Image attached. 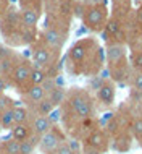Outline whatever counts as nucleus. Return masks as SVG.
Here are the masks:
<instances>
[{
    "label": "nucleus",
    "mask_w": 142,
    "mask_h": 154,
    "mask_svg": "<svg viewBox=\"0 0 142 154\" xmlns=\"http://www.w3.org/2000/svg\"><path fill=\"white\" fill-rule=\"evenodd\" d=\"M65 96H66V89L63 86H55L53 89H50L47 93V99L53 104V107H60L61 102L65 101Z\"/></svg>",
    "instance_id": "obj_21"
},
{
    "label": "nucleus",
    "mask_w": 142,
    "mask_h": 154,
    "mask_svg": "<svg viewBox=\"0 0 142 154\" xmlns=\"http://www.w3.org/2000/svg\"><path fill=\"white\" fill-rule=\"evenodd\" d=\"M97 127H100L97 117L82 119V120L74 122L71 127H68V128L65 130V133H66V136H68V138H76V140H79V141H84Z\"/></svg>",
    "instance_id": "obj_10"
},
{
    "label": "nucleus",
    "mask_w": 142,
    "mask_h": 154,
    "mask_svg": "<svg viewBox=\"0 0 142 154\" xmlns=\"http://www.w3.org/2000/svg\"><path fill=\"white\" fill-rule=\"evenodd\" d=\"M15 115H13V109H10V110H5V112H2L0 114V128L2 130H7V131H10L11 128L15 127Z\"/></svg>",
    "instance_id": "obj_24"
},
{
    "label": "nucleus",
    "mask_w": 142,
    "mask_h": 154,
    "mask_svg": "<svg viewBox=\"0 0 142 154\" xmlns=\"http://www.w3.org/2000/svg\"><path fill=\"white\" fill-rule=\"evenodd\" d=\"M66 141H68L71 151L74 154H82V141H79L76 138H66Z\"/></svg>",
    "instance_id": "obj_28"
},
{
    "label": "nucleus",
    "mask_w": 142,
    "mask_h": 154,
    "mask_svg": "<svg viewBox=\"0 0 142 154\" xmlns=\"http://www.w3.org/2000/svg\"><path fill=\"white\" fill-rule=\"evenodd\" d=\"M82 143H84V144H89L90 148H94V149H97L99 152L105 154L108 149H110L111 138H110V135L107 133V130H105L103 127H97L84 141H82Z\"/></svg>",
    "instance_id": "obj_11"
},
{
    "label": "nucleus",
    "mask_w": 142,
    "mask_h": 154,
    "mask_svg": "<svg viewBox=\"0 0 142 154\" xmlns=\"http://www.w3.org/2000/svg\"><path fill=\"white\" fill-rule=\"evenodd\" d=\"M68 31H70V28H66V26H60V24H53V23H45L42 31H39V37L47 45H50L52 49L61 52L66 39H68Z\"/></svg>",
    "instance_id": "obj_7"
},
{
    "label": "nucleus",
    "mask_w": 142,
    "mask_h": 154,
    "mask_svg": "<svg viewBox=\"0 0 142 154\" xmlns=\"http://www.w3.org/2000/svg\"><path fill=\"white\" fill-rule=\"evenodd\" d=\"M131 49H132V51H142V34L137 37V41L131 45Z\"/></svg>",
    "instance_id": "obj_35"
},
{
    "label": "nucleus",
    "mask_w": 142,
    "mask_h": 154,
    "mask_svg": "<svg viewBox=\"0 0 142 154\" xmlns=\"http://www.w3.org/2000/svg\"><path fill=\"white\" fill-rule=\"evenodd\" d=\"M29 125H31V128H32V135L39 136V138L53 127L52 120L49 117H45V115H32Z\"/></svg>",
    "instance_id": "obj_16"
},
{
    "label": "nucleus",
    "mask_w": 142,
    "mask_h": 154,
    "mask_svg": "<svg viewBox=\"0 0 142 154\" xmlns=\"http://www.w3.org/2000/svg\"><path fill=\"white\" fill-rule=\"evenodd\" d=\"M134 18H136V21L139 23V26L142 28V5H139V8L136 10V13H134Z\"/></svg>",
    "instance_id": "obj_33"
},
{
    "label": "nucleus",
    "mask_w": 142,
    "mask_h": 154,
    "mask_svg": "<svg viewBox=\"0 0 142 154\" xmlns=\"http://www.w3.org/2000/svg\"><path fill=\"white\" fill-rule=\"evenodd\" d=\"M66 138H68V136H66L63 127L53 125L47 133H44L39 138L37 149H39L40 154H52V152H55V149L60 146L63 141H66Z\"/></svg>",
    "instance_id": "obj_8"
},
{
    "label": "nucleus",
    "mask_w": 142,
    "mask_h": 154,
    "mask_svg": "<svg viewBox=\"0 0 142 154\" xmlns=\"http://www.w3.org/2000/svg\"><path fill=\"white\" fill-rule=\"evenodd\" d=\"M52 154H74L73 151H71V148H70V144H68V141H63V143L60 144L57 149H55V152H52Z\"/></svg>",
    "instance_id": "obj_29"
},
{
    "label": "nucleus",
    "mask_w": 142,
    "mask_h": 154,
    "mask_svg": "<svg viewBox=\"0 0 142 154\" xmlns=\"http://www.w3.org/2000/svg\"><path fill=\"white\" fill-rule=\"evenodd\" d=\"M128 45L126 44H108L105 45V65L107 68L116 63L128 60Z\"/></svg>",
    "instance_id": "obj_12"
},
{
    "label": "nucleus",
    "mask_w": 142,
    "mask_h": 154,
    "mask_svg": "<svg viewBox=\"0 0 142 154\" xmlns=\"http://www.w3.org/2000/svg\"><path fill=\"white\" fill-rule=\"evenodd\" d=\"M13 115H15V123L16 125H21V123H29L31 122V112L24 104H16L13 107Z\"/></svg>",
    "instance_id": "obj_20"
},
{
    "label": "nucleus",
    "mask_w": 142,
    "mask_h": 154,
    "mask_svg": "<svg viewBox=\"0 0 142 154\" xmlns=\"http://www.w3.org/2000/svg\"><path fill=\"white\" fill-rule=\"evenodd\" d=\"M110 18V11L107 5H94L84 7L81 15V21L84 28L90 32H102L105 29V24Z\"/></svg>",
    "instance_id": "obj_6"
},
{
    "label": "nucleus",
    "mask_w": 142,
    "mask_h": 154,
    "mask_svg": "<svg viewBox=\"0 0 142 154\" xmlns=\"http://www.w3.org/2000/svg\"><path fill=\"white\" fill-rule=\"evenodd\" d=\"M10 136L16 141H26L32 136V128L29 123H21V125H15L10 130Z\"/></svg>",
    "instance_id": "obj_17"
},
{
    "label": "nucleus",
    "mask_w": 142,
    "mask_h": 154,
    "mask_svg": "<svg viewBox=\"0 0 142 154\" xmlns=\"http://www.w3.org/2000/svg\"><path fill=\"white\" fill-rule=\"evenodd\" d=\"M132 135H131V130L129 131H124V133H120L111 138V143H110V149H115L118 152H126L131 149L132 146Z\"/></svg>",
    "instance_id": "obj_15"
},
{
    "label": "nucleus",
    "mask_w": 142,
    "mask_h": 154,
    "mask_svg": "<svg viewBox=\"0 0 142 154\" xmlns=\"http://www.w3.org/2000/svg\"><path fill=\"white\" fill-rule=\"evenodd\" d=\"M58 109H60L61 114L60 122L63 125V130H66L78 120L95 117L97 102H95V97L89 89L73 86V88L66 89L65 101L61 102V106Z\"/></svg>",
    "instance_id": "obj_2"
},
{
    "label": "nucleus",
    "mask_w": 142,
    "mask_h": 154,
    "mask_svg": "<svg viewBox=\"0 0 142 154\" xmlns=\"http://www.w3.org/2000/svg\"><path fill=\"white\" fill-rule=\"evenodd\" d=\"M8 86H10V85H8V81H7L5 78L2 76V75H0V94H3V93H5V89L8 88Z\"/></svg>",
    "instance_id": "obj_34"
},
{
    "label": "nucleus",
    "mask_w": 142,
    "mask_h": 154,
    "mask_svg": "<svg viewBox=\"0 0 142 154\" xmlns=\"http://www.w3.org/2000/svg\"><path fill=\"white\" fill-rule=\"evenodd\" d=\"M0 154H2V151H0Z\"/></svg>",
    "instance_id": "obj_37"
},
{
    "label": "nucleus",
    "mask_w": 142,
    "mask_h": 154,
    "mask_svg": "<svg viewBox=\"0 0 142 154\" xmlns=\"http://www.w3.org/2000/svg\"><path fill=\"white\" fill-rule=\"evenodd\" d=\"M19 10H21L23 26L28 29H37L44 8H19Z\"/></svg>",
    "instance_id": "obj_14"
},
{
    "label": "nucleus",
    "mask_w": 142,
    "mask_h": 154,
    "mask_svg": "<svg viewBox=\"0 0 142 154\" xmlns=\"http://www.w3.org/2000/svg\"><path fill=\"white\" fill-rule=\"evenodd\" d=\"M82 154H102V152H99L97 149L90 148L89 144H84V143H82Z\"/></svg>",
    "instance_id": "obj_32"
},
{
    "label": "nucleus",
    "mask_w": 142,
    "mask_h": 154,
    "mask_svg": "<svg viewBox=\"0 0 142 154\" xmlns=\"http://www.w3.org/2000/svg\"><path fill=\"white\" fill-rule=\"evenodd\" d=\"M129 130H131L132 138H134L136 141H139V146L142 148V112L132 115Z\"/></svg>",
    "instance_id": "obj_19"
},
{
    "label": "nucleus",
    "mask_w": 142,
    "mask_h": 154,
    "mask_svg": "<svg viewBox=\"0 0 142 154\" xmlns=\"http://www.w3.org/2000/svg\"><path fill=\"white\" fill-rule=\"evenodd\" d=\"M47 72L44 68H39V66L32 65V72H31V83L34 85H44L45 80H47Z\"/></svg>",
    "instance_id": "obj_25"
},
{
    "label": "nucleus",
    "mask_w": 142,
    "mask_h": 154,
    "mask_svg": "<svg viewBox=\"0 0 142 154\" xmlns=\"http://www.w3.org/2000/svg\"><path fill=\"white\" fill-rule=\"evenodd\" d=\"M65 66L66 72L74 76H99L105 66V51L97 37L78 39L66 52Z\"/></svg>",
    "instance_id": "obj_1"
},
{
    "label": "nucleus",
    "mask_w": 142,
    "mask_h": 154,
    "mask_svg": "<svg viewBox=\"0 0 142 154\" xmlns=\"http://www.w3.org/2000/svg\"><path fill=\"white\" fill-rule=\"evenodd\" d=\"M128 85L132 89V93L137 94L139 97H142V72H132Z\"/></svg>",
    "instance_id": "obj_23"
},
{
    "label": "nucleus",
    "mask_w": 142,
    "mask_h": 154,
    "mask_svg": "<svg viewBox=\"0 0 142 154\" xmlns=\"http://www.w3.org/2000/svg\"><path fill=\"white\" fill-rule=\"evenodd\" d=\"M0 151L2 154H21L19 152V141L13 140L11 136L3 138L0 141Z\"/></svg>",
    "instance_id": "obj_22"
},
{
    "label": "nucleus",
    "mask_w": 142,
    "mask_h": 154,
    "mask_svg": "<svg viewBox=\"0 0 142 154\" xmlns=\"http://www.w3.org/2000/svg\"><path fill=\"white\" fill-rule=\"evenodd\" d=\"M28 109L31 112V115H45V117H49V115L52 114V110H55V107H53V104L45 97L44 101L37 102L36 106H31V107H28Z\"/></svg>",
    "instance_id": "obj_18"
},
{
    "label": "nucleus",
    "mask_w": 142,
    "mask_h": 154,
    "mask_svg": "<svg viewBox=\"0 0 142 154\" xmlns=\"http://www.w3.org/2000/svg\"><path fill=\"white\" fill-rule=\"evenodd\" d=\"M129 65H131L132 72H142V51H131Z\"/></svg>",
    "instance_id": "obj_26"
},
{
    "label": "nucleus",
    "mask_w": 142,
    "mask_h": 154,
    "mask_svg": "<svg viewBox=\"0 0 142 154\" xmlns=\"http://www.w3.org/2000/svg\"><path fill=\"white\" fill-rule=\"evenodd\" d=\"M16 104H18V101H13V99H11L10 96H7L5 93L0 94V114H2V112H5V110L13 109Z\"/></svg>",
    "instance_id": "obj_27"
},
{
    "label": "nucleus",
    "mask_w": 142,
    "mask_h": 154,
    "mask_svg": "<svg viewBox=\"0 0 142 154\" xmlns=\"http://www.w3.org/2000/svg\"><path fill=\"white\" fill-rule=\"evenodd\" d=\"M29 52H31V62L32 65L44 68L47 72L49 78H57L58 70H60V51H55L50 45H47L40 37H37L36 42L29 45Z\"/></svg>",
    "instance_id": "obj_3"
},
{
    "label": "nucleus",
    "mask_w": 142,
    "mask_h": 154,
    "mask_svg": "<svg viewBox=\"0 0 142 154\" xmlns=\"http://www.w3.org/2000/svg\"><path fill=\"white\" fill-rule=\"evenodd\" d=\"M10 0H0V18L3 16V13L8 10V7H10Z\"/></svg>",
    "instance_id": "obj_31"
},
{
    "label": "nucleus",
    "mask_w": 142,
    "mask_h": 154,
    "mask_svg": "<svg viewBox=\"0 0 142 154\" xmlns=\"http://www.w3.org/2000/svg\"><path fill=\"white\" fill-rule=\"evenodd\" d=\"M31 72H32V62H31V59H26V57L19 55V59H18V62H16L13 72H11L10 81H8V83H10V86L19 96L24 94L32 86V83H31Z\"/></svg>",
    "instance_id": "obj_5"
},
{
    "label": "nucleus",
    "mask_w": 142,
    "mask_h": 154,
    "mask_svg": "<svg viewBox=\"0 0 142 154\" xmlns=\"http://www.w3.org/2000/svg\"><path fill=\"white\" fill-rule=\"evenodd\" d=\"M45 97H47V93H45L44 86L42 85H34V86H31L24 94H21V102L26 107H31V106H36L37 102L44 101Z\"/></svg>",
    "instance_id": "obj_13"
},
{
    "label": "nucleus",
    "mask_w": 142,
    "mask_h": 154,
    "mask_svg": "<svg viewBox=\"0 0 142 154\" xmlns=\"http://www.w3.org/2000/svg\"><path fill=\"white\" fill-rule=\"evenodd\" d=\"M23 21L21 10L15 5H10L8 10L0 18V36L8 47H23Z\"/></svg>",
    "instance_id": "obj_4"
},
{
    "label": "nucleus",
    "mask_w": 142,
    "mask_h": 154,
    "mask_svg": "<svg viewBox=\"0 0 142 154\" xmlns=\"http://www.w3.org/2000/svg\"><path fill=\"white\" fill-rule=\"evenodd\" d=\"M84 7H94V5H107V0H81Z\"/></svg>",
    "instance_id": "obj_30"
},
{
    "label": "nucleus",
    "mask_w": 142,
    "mask_h": 154,
    "mask_svg": "<svg viewBox=\"0 0 142 154\" xmlns=\"http://www.w3.org/2000/svg\"><path fill=\"white\" fill-rule=\"evenodd\" d=\"M0 131H2V128H0Z\"/></svg>",
    "instance_id": "obj_36"
},
{
    "label": "nucleus",
    "mask_w": 142,
    "mask_h": 154,
    "mask_svg": "<svg viewBox=\"0 0 142 154\" xmlns=\"http://www.w3.org/2000/svg\"><path fill=\"white\" fill-rule=\"evenodd\" d=\"M95 102L100 107H111L116 99V83L111 78H102L100 85L95 88Z\"/></svg>",
    "instance_id": "obj_9"
}]
</instances>
